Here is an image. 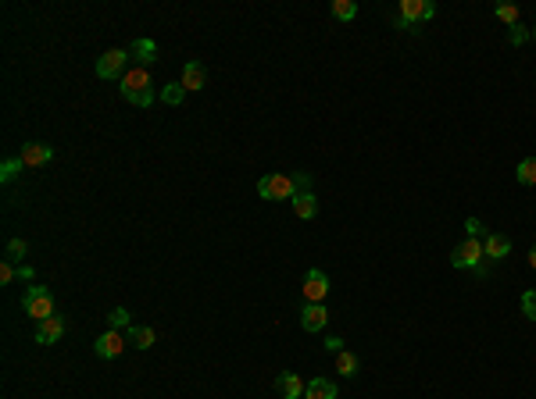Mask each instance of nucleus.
Returning <instances> with one entry per match:
<instances>
[{"instance_id": "nucleus-1", "label": "nucleus", "mask_w": 536, "mask_h": 399, "mask_svg": "<svg viewBox=\"0 0 536 399\" xmlns=\"http://www.w3.org/2000/svg\"><path fill=\"white\" fill-rule=\"evenodd\" d=\"M119 90H122V97L129 100V104H136V107H150L154 104V83H150V71L147 68H129L122 78H119Z\"/></svg>"}, {"instance_id": "nucleus-2", "label": "nucleus", "mask_w": 536, "mask_h": 399, "mask_svg": "<svg viewBox=\"0 0 536 399\" xmlns=\"http://www.w3.org/2000/svg\"><path fill=\"white\" fill-rule=\"evenodd\" d=\"M433 15H436L433 0H401V4H397V29L418 32V29H422V22H429Z\"/></svg>"}, {"instance_id": "nucleus-3", "label": "nucleus", "mask_w": 536, "mask_h": 399, "mask_svg": "<svg viewBox=\"0 0 536 399\" xmlns=\"http://www.w3.org/2000/svg\"><path fill=\"white\" fill-rule=\"evenodd\" d=\"M22 307H25L29 317H36V321H47V317H54V296L43 286H29L25 296H22Z\"/></svg>"}, {"instance_id": "nucleus-4", "label": "nucleus", "mask_w": 536, "mask_h": 399, "mask_svg": "<svg viewBox=\"0 0 536 399\" xmlns=\"http://www.w3.org/2000/svg\"><path fill=\"white\" fill-rule=\"evenodd\" d=\"M257 196L261 200H293L297 196V189H293V175H264L261 182H257Z\"/></svg>"}, {"instance_id": "nucleus-5", "label": "nucleus", "mask_w": 536, "mask_h": 399, "mask_svg": "<svg viewBox=\"0 0 536 399\" xmlns=\"http://www.w3.org/2000/svg\"><path fill=\"white\" fill-rule=\"evenodd\" d=\"M483 243L479 239H465V243H457L454 246V253H450V264L454 267H462V271H479V264H483Z\"/></svg>"}, {"instance_id": "nucleus-6", "label": "nucleus", "mask_w": 536, "mask_h": 399, "mask_svg": "<svg viewBox=\"0 0 536 399\" xmlns=\"http://www.w3.org/2000/svg\"><path fill=\"white\" fill-rule=\"evenodd\" d=\"M126 346H129L126 332H119V328H107L104 335H97L93 353H97V356H104V360H114V356H122V353H126Z\"/></svg>"}, {"instance_id": "nucleus-7", "label": "nucleus", "mask_w": 536, "mask_h": 399, "mask_svg": "<svg viewBox=\"0 0 536 399\" xmlns=\"http://www.w3.org/2000/svg\"><path fill=\"white\" fill-rule=\"evenodd\" d=\"M129 50H107L100 61H97V75L100 78H122L129 71Z\"/></svg>"}, {"instance_id": "nucleus-8", "label": "nucleus", "mask_w": 536, "mask_h": 399, "mask_svg": "<svg viewBox=\"0 0 536 399\" xmlns=\"http://www.w3.org/2000/svg\"><path fill=\"white\" fill-rule=\"evenodd\" d=\"M326 296H329V274L311 267L308 274H304V300H308V303H322Z\"/></svg>"}, {"instance_id": "nucleus-9", "label": "nucleus", "mask_w": 536, "mask_h": 399, "mask_svg": "<svg viewBox=\"0 0 536 399\" xmlns=\"http://www.w3.org/2000/svg\"><path fill=\"white\" fill-rule=\"evenodd\" d=\"M54 161V146L51 143H25L22 146V164L25 168H43Z\"/></svg>"}, {"instance_id": "nucleus-10", "label": "nucleus", "mask_w": 536, "mask_h": 399, "mask_svg": "<svg viewBox=\"0 0 536 399\" xmlns=\"http://www.w3.org/2000/svg\"><path fill=\"white\" fill-rule=\"evenodd\" d=\"M329 325V310L322 303H304L300 307V328L304 332H322Z\"/></svg>"}, {"instance_id": "nucleus-11", "label": "nucleus", "mask_w": 536, "mask_h": 399, "mask_svg": "<svg viewBox=\"0 0 536 399\" xmlns=\"http://www.w3.org/2000/svg\"><path fill=\"white\" fill-rule=\"evenodd\" d=\"M61 335H65V317L61 314H54V317H47V321L36 325V342H40V346H54Z\"/></svg>"}, {"instance_id": "nucleus-12", "label": "nucleus", "mask_w": 536, "mask_h": 399, "mask_svg": "<svg viewBox=\"0 0 536 399\" xmlns=\"http://www.w3.org/2000/svg\"><path fill=\"white\" fill-rule=\"evenodd\" d=\"M483 253H486V260H504L511 253V239L501 235V232H490L483 239Z\"/></svg>"}, {"instance_id": "nucleus-13", "label": "nucleus", "mask_w": 536, "mask_h": 399, "mask_svg": "<svg viewBox=\"0 0 536 399\" xmlns=\"http://www.w3.org/2000/svg\"><path fill=\"white\" fill-rule=\"evenodd\" d=\"M208 86V68L201 64V61H186V68H182V90L189 93V90H204Z\"/></svg>"}, {"instance_id": "nucleus-14", "label": "nucleus", "mask_w": 536, "mask_h": 399, "mask_svg": "<svg viewBox=\"0 0 536 399\" xmlns=\"http://www.w3.org/2000/svg\"><path fill=\"white\" fill-rule=\"evenodd\" d=\"M276 388L283 392V399H304V382H300V374H293V371H279Z\"/></svg>"}, {"instance_id": "nucleus-15", "label": "nucleus", "mask_w": 536, "mask_h": 399, "mask_svg": "<svg viewBox=\"0 0 536 399\" xmlns=\"http://www.w3.org/2000/svg\"><path fill=\"white\" fill-rule=\"evenodd\" d=\"M129 54L136 57L140 68H147V64H154V61H158V43H154V39H136V43L129 47Z\"/></svg>"}, {"instance_id": "nucleus-16", "label": "nucleus", "mask_w": 536, "mask_h": 399, "mask_svg": "<svg viewBox=\"0 0 536 399\" xmlns=\"http://www.w3.org/2000/svg\"><path fill=\"white\" fill-rule=\"evenodd\" d=\"M293 214H297L300 221H311V218L319 214V200H315V192H297V196H293Z\"/></svg>"}, {"instance_id": "nucleus-17", "label": "nucleus", "mask_w": 536, "mask_h": 399, "mask_svg": "<svg viewBox=\"0 0 536 399\" xmlns=\"http://www.w3.org/2000/svg\"><path fill=\"white\" fill-rule=\"evenodd\" d=\"M304 396L308 399H340V392H336V385L329 378H311L308 385H304Z\"/></svg>"}, {"instance_id": "nucleus-18", "label": "nucleus", "mask_w": 536, "mask_h": 399, "mask_svg": "<svg viewBox=\"0 0 536 399\" xmlns=\"http://www.w3.org/2000/svg\"><path fill=\"white\" fill-rule=\"evenodd\" d=\"M126 339H129V346H136V349H150V346H154V328L133 325V328H126Z\"/></svg>"}, {"instance_id": "nucleus-19", "label": "nucleus", "mask_w": 536, "mask_h": 399, "mask_svg": "<svg viewBox=\"0 0 536 399\" xmlns=\"http://www.w3.org/2000/svg\"><path fill=\"white\" fill-rule=\"evenodd\" d=\"M358 368H361V360H358L354 353H347V349L336 353V371H340L343 378H354V374H358Z\"/></svg>"}, {"instance_id": "nucleus-20", "label": "nucleus", "mask_w": 536, "mask_h": 399, "mask_svg": "<svg viewBox=\"0 0 536 399\" xmlns=\"http://www.w3.org/2000/svg\"><path fill=\"white\" fill-rule=\"evenodd\" d=\"M515 178H518L522 186H536V157H525V161H518Z\"/></svg>"}, {"instance_id": "nucleus-21", "label": "nucleus", "mask_w": 536, "mask_h": 399, "mask_svg": "<svg viewBox=\"0 0 536 399\" xmlns=\"http://www.w3.org/2000/svg\"><path fill=\"white\" fill-rule=\"evenodd\" d=\"M333 18H340V22H351L354 15H358V4H354V0H333Z\"/></svg>"}, {"instance_id": "nucleus-22", "label": "nucleus", "mask_w": 536, "mask_h": 399, "mask_svg": "<svg viewBox=\"0 0 536 399\" xmlns=\"http://www.w3.org/2000/svg\"><path fill=\"white\" fill-rule=\"evenodd\" d=\"M22 172V157H8L4 164H0V182H15Z\"/></svg>"}, {"instance_id": "nucleus-23", "label": "nucleus", "mask_w": 536, "mask_h": 399, "mask_svg": "<svg viewBox=\"0 0 536 399\" xmlns=\"http://www.w3.org/2000/svg\"><path fill=\"white\" fill-rule=\"evenodd\" d=\"M493 15L501 18L508 29H511V25H518V8H515V4H497V8H493Z\"/></svg>"}, {"instance_id": "nucleus-24", "label": "nucleus", "mask_w": 536, "mask_h": 399, "mask_svg": "<svg viewBox=\"0 0 536 399\" xmlns=\"http://www.w3.org/2000/svg\"><path fill=\"white\" fill-rule=\"evenodd\" d=\"M126 325H129V310H126V307H114V310L107 314V328H119V332H122Z\"/></svg>"}, {"instance_id": "nucleus-25", "label": "nucleus", "mask_w": 536, "mask_h": 399, "mask_svg": "<svg viewBox=\"0 0 536 399\" xmlns=\"http://www.w3.org/2000/svg\"><path fill=\"white\" fill-rule=\"evenodd\" d=\"M508 39H511V47H522V43H529V39H532V32L518 22V25H511L508 29Z\"/></svg>"}, {"instance_id": "nucleus-26", "label": "nucleus", "mask_w": 536, "mask_h": 399, "mask_svg": "<svg viewBox=\"0 0 536 399\" xmlns=\"http://www.w3.org/2000/svg\"><path fill=\"white\" fill-rule=\"evenodd\" d=\"M182 100H186V90H182V83H168V86H165V104L179 107Z\"/></svg>"}, {"instance_id": "nucleus-27", "label": "nucleus", "mask_w": 536, "mask_h": 399, "mask_svg": "<svg viewBox=\"0 0 536 399\" xmlns=\"http://www.w3.org/2000/svg\"><path fill=\"white\" fill-rule=\"evenodd\" d=\"M29 253V246L22 243V239H11V243H8V257L4 260H11V264H22V257Z\"/></svg>"}, {"instance_id": "nucleus-28", "label": "nucleus", "mask_w": 536, "mask_h": 399, "mask_svg": "<svg viewBox=\"0 0 536 399\" xmlns=\"http://www.w3.org/2000/svg\"><path fill=\"white\" fill-rule=\"evenodd\" d=\"M522 314L529 317V321H536V289H525L522 293Z\"/></svg>"}, {"instance_id": "nucleus-29", "label": "nucleus", "mask_w": 536, "mask_h": 399, "mask_svg": "<svg viewBox=\"0 0 536 399\" xmlns=\"http://www.w3.org/2000/svg\"><path fill=\"white\" fill-rule=\"evenodd\" d=\"M293 189L297 192H311V172H293Z\"/></svg>"}, {"instance_id": "nucleus-30", "label": "nucleus", "mask_w": 536, "mask_h": 399, "mask_svg": "<svg viewBox=\"0 0 536 399\" xmlns=\"http://www.w3.org/2000/svg\"><path fill=\"white\" fill-rule=\"evenodd\" d=\"M465 232H469V239H486V235H490V232L483 228L479 218H469V221H465Z\"/></svg>"}, {"instance_id": "nucleus-31", "label": "nucleus", "mask_w": 536, "mask_h": 399, "mask_svg": "<svg viewBox=\"0 0 536 399\" xmlns=\"http://www.w3.org/2000/svg\"><path fill=\"white\" fill-rule=\"evenodd\" d=\"M322 346H326V353H333V356H336V353H343V349H347V342H343L340 335H329V339H326Z\"/></svg>"}, {"instance_id": "nucleus-32", "label": "nucleus", "mask_w": 536, "mask_h": 399, "mask_svg": "<svg viewBox=\"0 0 536 399\" xmlns=\"http://www.w3.org/2000/svg\"><path fill=\"white\" fill-rule=\"evenodd\" d=\"M11 278H18V267L11 260H4V264H0V282H11Z\"/></svg>"}, {"instance_id": "nucleus-33", "label": "nucleus", "mask_w": 536, "mask_h": 399, "mask_svg": "<svg viewBox=\"0 0 536 399\" xmlns=\"http://www.w3.org/2000/svg\"><path fill=\"white\" fill-rule=\"evenodd\" d=\"M32 274H36V271H32L29 264H18V278H22V282H32Z\"/></svg>"}, {"instance_id": "nucleus-34", "label": "nucleus", "mask_w": 536, "mask_h": 399, "mask_svg": "<svg viewBox=\"0 0 536 399\" xmlns=\"http://www.w3.org/2000/svg\"><path fill=\"white\" fill-rule=\"evenodd\" d=\"M529 267H532V271H536V246H532V250H529Z\"/></svg>"}, {"instance_id": "nucleus-35", "label": "nucleus", "mask_w": 536, "mask_h": 399, "mask_svg": "<svg viewBox=\"0 0 536 399\" xmlns=\"http://www.w3.org/2000/svg\"><path fill=\"white\" fill-rule=\"evenodd\" d=\"M532 39H536V29H532Z\"/></svg>"}]
</instances>
